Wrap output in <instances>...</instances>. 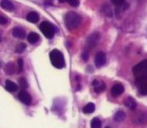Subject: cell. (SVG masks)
<instances>
[{"mask_svg": "<svg viewBox=\"0 0 147 128\" xmlns=\"http://www.w3.org/2000/svg\"><path fill=\"white\" fill-rule=\"evenodd\" d=\"M49 58H50L51 64L55 67V68H64L65 67V60L64 56H63L62 52L59 51L57 49H53L49 54Z\"/></svg>", "mask_w": 147, "mask_h": 128, "instance_id": "2", "label": "cell"}, {"mask_svg": "<svg viewBox=\"0 0 147 128\" xmlns=\"http://www.w3.org/2000/svg\"><path fill=\"white\" fill-rule=\"evenodd\" d=\"M27 39L30 43H36V42H38L40 40V36L37 33H35V32H31V33L28 34Z\"/></svg>", "mask_w": 147, "mask_h": 128, "instance_id": "17", "label": "cell"}, {"mask_svg": "<svg viewBox=\"0 0 147 128\" xmlns=\"http://www.w3.org/2000/svg\"><path fill=\"white\" fill-rule=\"evenodd\" d=\"M135 83L138 87L139 93H141L142 95H147V77L136 78Z\"/></svg>", "mask_w": 147, "mask_h": 128, "instance_id": "5", "label": "cell"}, {"mask_svg": "<svg viewBox=\"0 0 147 128\" xmlns=\"http://www.w3.org/2000/svg\"><path fill=\"white\" fill-rule=\"evenodd\" d=\"M105 63H106L105 53L102 51H99L96 54V56H95V65H96V67H98V68H100V67H102Z\"/></svg>", "mask_w": 147, "mask_h": 128, "instance_id": "8", "label": "cell"}, {"mask_svg": "<svg viewBox=\"0 0 147 128\" xmlns=\"http://www.w3.org/2000/svg\"><path fill=\"white\" fill-rule=\"evenodd\" d=\"M95 110V105L93 103H88L83 107V112L86 113V114H90L93 111Z\"/></svg>", "mask_w": 147, "mask_h": 128, "instance_id": "19", "label": "cell"}, {"mask_svg": "<svg viewBox=\"0 0 147 128\" xmlns=\"http://www.w3.org/2000/svg\"><path fill=\"white\" fill-rule=\"evenodd\" d=\"M0 67H1V62H0Z\"/></svg>", "mask_w": 147, "mask_h": 128, "instance_id": "28", "label": "cell"}, {"mask_svg": "<svg viewBox=\"0 0 147 128\" xmlns=\"http://www.w3.org/2000/svg\"><path fill=\"white\" fill-rule=\"evenodd\" d=\"M81 24V17L76 12L70 11L65 15V25L67 29L74 30Z\"/></svg>", "mask_w": 147, "mask_h": 128, "instance_id": "1", "label": "cell"}, {"mask_svg": "<svg viewBox=\"0 0 147 128\" xmlns=\"http://www.w3.org/2000/svg\"><path fill=\"white\" fill-rule=\"evenodd\" d=\"M26 19H27V21L31 22V23H37V22L39 21V15H38L36 12L31 11L27 14Z\"/></svg>", "mask_w": 147, "mask_h": 128, "instance_id": "13", "label": "cell"}, {"mask_svg": "<svg viewBox=\"0 0 147 128\" xmlns=\"http://www.w3.org/2000/svg\"><path fill=\"white\" fill-rule=\"evenodd\" d=\"M112 3L115 4V5H121L125 2V0H111Z\"/></svg>", "mask_w": 147, "mask_h": 128, "instance_id": "26", "label": "cell"}, {"mask_svg": "<svg viewBox=\"0 0 147 128\" xmlns=\"http://www.w3.org/2000/svg\"><path fill=\"white\" fill-rule=\"evenodd\" d=\"M0 6L3 9L7 10V11H13L14 10V5L10 0H1L0 1Z\"/></svg>", "mask_w": 147, "mask_h": 128, "instance_id": "12", "label": "cell"}, {"mask_svg": "<svg viewBox=\"0 0 147 128\" xmlns=\"http://www.w3.org/2000/svg\"><path fill=\"white\" fill-rule=\"evenodd\" d=\"M133 74L135 78H141V77H147V59L141 61L140 63L136 64L133 67Z\"/></svg>", "mask_w": 147, "mask_h": 128, "instance_id": "3", "label": "cell"}, {"mask_svg": "<svg viewBox=\"0 0 147 128\" xmlns=\"http://www.w3.org/2000/svg\"><path fill=\"white\" fill-rule=\"evenodd\" d=\"M5 88H6V90H8L9 92H15V91H17L18 86H17V84H15V83L12 82V81L6 80Z\"/></svg>", "mask_w": 147, "mask_h": 128, "instance_id": "15", "label": "cell"}, {"mask_svg": "<svg viewBox=\"0 0 147 128\" xmlns=\"http://www.w3.org/2000/svg\"><path fill=\"white\" fill-rule=\"evenodd\" d=\"M39 28L42 33L44 34V36H45L46 38H48V39H50V38H52L53 36H54V33H55L54 26H53L50 22H48V21L41 22Z\"/></svg>", "mask_w": 147, "mask_h": 128, "instance_id": "4", "label": "cell"}, {"mask_svg": "<svg viewBox=\"0 0 147 128\" xmlns=\"http://www.w3.org/2000/svg\"><path fill=\"white\" fill-rule=\"evenodd\" d=\"M59 2H61V3L67 2V3H69L73 7H77L79 5V0H59Z\"/></svg>", "mask_w": 147, "mask_h": 128, "instance_id": "21", "label": "cell"}, {"mask_svg": "<svg viewBox=\"0 0 147 128\" xmlns=\"http://www.w3.org/2000/svg\"><path fill=\"white\" fill-rule=\"evenodd\" d=\"M124 92V86L121 83H117V84H114L111 88V94L113 96H119L122 93Z\"/></svg>", "mask_w": 147, "mask_h": 128, "instance_id": "9", "label": "cell"}, {"mask_svg": "<svg viewBox=\"0 0 147 128\" xmlns=\"http://www.w3.org/2000/svg\"><path fill=\"white\" fill-rule=\"evenodd\" d=\"M82 58H83V60H85V61H86V60L88 59V54H87V53H83Z\"/></svg>", "mask_w": 147, "mask_h": 128, "instance_id": "27", "label": "cell"}, {"mask_svg": "<svg viewBox=\"0 0 147 128\" xmlns=\"http://www.w3.org/2000/svg\"><path fill=\"white\" fill-rule=\"evenodd\" d=\"M19 86L21 87L22 89H26L28 87V83L26 81L25 78H20L19 79Z\"/></svg>", "mask_w": 147, "mask_h": 128, "instance_id": "23", "label": "cell"}, {"mask_svg": "<svg viewBox=\"0 0 147 128\" xmlns=\"http://www.w3.org/2000/svg\"><path fill=\"white\" fill-rule=\"evenodd\" d=\"M125 119V113L123 111H117V112L114 114V120L116 122H121Z\"/></svg>", "mask_w": 147, "mask_h": 128, "instance_id": "18", "label": "cell"}, {"mask_svg": "<svg viewBox=\"0 0 147 128\" xmlns=\"http://www.w3.org/2000/svg\"><path fill=\"white\" fill-rule=\"evenodd\" d=\"M106 128H110V127H109V126H107V127H106Z\"/></svg>", "mask_w": 147, "mask_h": 128, "instance_id": "29", "label": "cell"}, {"mask_svg": "<svg viewBox=\"0 0 147 128\" xmlns=\"http://www.w3.org/2000/svg\"><path fill=\"white\" fill-rule=\"evenodd\" d=\"M98 40H99V34H98V33L91 34V35L89 36V37L87 38V40H86L87 48H88V49H91L92 47H94V46L96 45V43L98 42Z\"/></svg>", "mask_w": 147, "mask_h": 128, "instance_id": "7", "label": "cell"}, {"mask_svg": "<svg viewBox=\"0 0 147 128\" xmlns=\"http://www.w3.org/2000/svg\"><path fill=\"white\" fill-rule=\"evenodd\" d=\"M4 70H5L6 74L12 75V74H14V73L16 72V70H17V67H16V65L14 64V63L10 62V63L6 64V66H5V68H4Z\"/></svg>", "mask_w": 147, "mask_h": 128, "instance_id": "14", "label": "cell"}, {"mask_svg": "<svg viewBox=\"0 0 147 128\" xmlns=\"http://www.w3.org/2000/svg\"><path fill=\"white\" fill-rule=\"evenodd\" d=\"M7 22H8V19L5 16L0 15V24H1V25H5V24H7Z\"/></svg>", "mask_w": 147, "mask_h": 128, "instance_id": "25", "label": "cell"}, {"mask_svg": "<svg viewBox=\"0 0 147 128\" xmlns=\"http://www.w3.org/2000/svg\"><path fill=\"white\" fill-rule=\"evenodd\" d=\"M12 35L14 36L15 38H19V39H23L25 38L26 36V33L22 28L20 27H14L12 29Z\"/></svg>", "mask_w": 147, "mask_h": 128, "instance_id": "10", "label": "cell"}, {"mask_svg": "<svg viewBox=\"0 0 147 128\" xmlns=\"http://www.w3.org/2000/svg\"><path fill=\"white\" fill-rule=\"evenodd\" d=\"M17 66H18V68H17V73L22 72V71H23V60H22V59H18V61H17Z\"/></svg>", "mask_w": 147, "mask_h": 128, "instance_id": "24", "label": "cell"}, {"mask_svg": "<svg viewBox=\"0 0 147 128\" xmlns=\"http://www.w3.org/2000/svg\"><path fill=\"white\" fill-rule=\"evenodd\" d=\"M91 128H101V121L98 118H93L91 120Z\"/></svg>", "mask_w": 147, "mask_h": 128, "instance_id": "20", "label": "cell"}, {"mask_svg": "<svg viewBox=\"0 0 147 128\" xmlns=\"http://www.w3.org/2000/svg\"><path fill=\"white\" fill-rule=\"evenodd\" d=\"M25 48H26V45L24 43H19L17 46H16V49H15V51L17 52V53H22V52L25 50Z\"/></svg>", "mask_w": 147, "mask_h": 128, "instance_id": "22", "label": "cell"}, {"mask_svg": "<svg viewBox=\"0 0 147 128\" xmlns=\"http://www.w3.org/2000/svg\"><path fill=\"white\" fill-rule=\"evenodd\" d=\"M92 85H93V87H94V91L96 93L103 92L104 89H105V84L99 80H94L92 82Z\"/></svg>", "mask_w": 147, "mask_h": 128, "instance_id": "11", "label": "cell"}, {"mask_svg": "<svg viewBox=\"0 0 147 128\" xmlns=\"http://www.w3.org/2000/svg\"><path fill=\"white\" fill-rule=\"evenodd\" d=\"M18 99H19V100L25 105H30L32 102L31 96H30L29 93H27L25 90H22L18 93Z\"/></svg>", "mask_w": 147, "mask_h": 128, "instance_id": "6", "label": "cell"}, {"mask_svg": "<svg viewBox=\"0 0 147 128\" xmlns=\"http://www.w3.org/2000/svg\"><path fill=\"white\" fill-rule=\"evenodd\" d=\"M124 104H125L129 109H131V110H133V109L136 108V101L130 96L127 97V98L124 100Z\"/></svg>", "mask_w": 147, "mask_h": 128, "instance_id": "16", "label": "cell"}]
</instances>
